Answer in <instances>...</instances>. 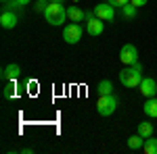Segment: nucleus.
<instances>
[{
  "instance_id": "obj_22",
  "label": "nucleus",
  "mask_w": 157,
  "mask_h": 154,
  "mask_svg": "<svg viewBox=\"0 0 157 154\" xmlns=\"http://www.w3.org/2000/svg\"><path fill=\"white\" fill-rule=\"evenodd\" d=\"M130 2H132L134 6H138V9H140V6H145V4L149 2V0H130Z\"/></svg>"
},
{
  "instance_id": "obj_25",
  "label": "nucleus",
  "mask_w": 157,
  "mask_h": 154,
  "mask_svg": "<svg viewBox=\"0 0 157 154\" xmlns=\"http://www.w3.org/2000/svg\"><path fill=\"white\" fill-rule=\"evenodd\" d=\"M42 2H50V0H42Z\"/></svg>"
},
{
  "instance_id": "obj_26",
  "label": "nucleus",
  "mask_w": 157,
  "mask_h": 154,
  "mask_svg": "<svg viewBox=\"0 0 157 154\" xmlns=\"http://www.w3.org/2000/svg\"><path fill=\"white\" fill-rule=\"evenodd\" d=\"M2 2H9V0H2Z\"/></svg>"
},
{
  "instance_id": "obj_23",
  "label": "nucleus",
  "mask_w": 157,
  "mask_h": 154,
  "mask_svg": "<svg viewBox=\"0 0 157 154\" xmlns=\"http://www.w3.org/2000/svg\"><path fill=\"white\" fill-rule=\"evenodd\" d=\"M17 2H19V4H21V6H27V4H29V2H32V0H17Z\"/></svg>"
},
{
  "instance_id": "obj_11",
  "label": "nucleus",
  "mask_w": 157,
  "mask_h": 154,
  "mask_svg": "<svg viewBox=\"0 0 157 154\" xmlns=\"http://www.w3.org/2000/svg\"><path fill=\"white\" fill-rule=\"evenodd\" d=\"M143 110H145L147 117L157 119V98H155V96H153V98H147V102H145V106H143Z\"/></svg>"
},
{
  "instance_id": "obj_7",
  "label": "nucleus",
  "mask_w": 157,
  "mask_h": 154,
  "mask_svg": "<svg viewBox=\"0 0 157 154\" xmlns=\"http://www.w3.org/2000/svg\"><path fill=\"white\" fill-rule=\"evenodd\" d=\"M140 94L145 96V98H153L157 96V81L153 77H143V81H140Z\"/></svg>"
},
{
  "instance_id": "obj_13",
  "label": "nucleus",
  "mask_w": 157,
  "mask_h": 154,
  "mask_svg": "<svg viewBox=\"0 0 157 154\" xmlns=\"http://www.w3.org/2000/svg\"><path fill=\"white\" fill-rule=\"evenodd\" d=\"M145 146V138L140 135V133H136V135H130L128 138V148L130 150H140Z\"/></svg>"
},
{
  "instance_id": "obj_17",
  "label": "nucleus",
  "mask_w": 157,
  "mask_h": 154,
  "mask_svg": "<svg viewBox=\"0 0 157 154\" xmlns=\"http://www.w3.org/2000/svg\"><path fill=\"white\" fill-rule=\"evenodd\" d=\"M136 11H138V6H134L132 2H128L126 6H121V13H124L126 19H134L136 17Z\"/></svg>"
},
{
  "instance_id": "obj_15",
  "label": "nucleus",
  "mask_w": 157,
  "mask_h": 154,
  "mask_svg": "<svg viewBox=\"0 0 157 154\" xmlns=\"http://www.w3.org/2000/svg\"><path fill=\"white\" fill-rule=\"evenodd\" d=\"M97 92L98 96H107V94H113V83L109 81V79H103V81L97 85Z\"/></svg>"
},
{
  "instance_id": "obj_24",
  "label": "nucleus",
  "mask_w": 157,
  "mask_h": 154,
  "mask_svg": "<svg viewBox=\"0 0 157 154\" xmlns=\"http://www.w3.org/2000/svg\"><path fill=\"white\" fill-rule=\"evenodd\" d=\"M50 2H63V0H50Z\"/></svg>"
},
{
  "instance_id": "obj_10",
  "label": "nucleus",
  "mask_w": 157,
  "mask_h": 154,
  "mask_svg": "<svg viewBox=\"0 0 157 154\" xmlns=\"http://www.w3.org/2000/svg\"><path fill=\"white\" fill-rule=\"evenodd\" d=\"M17 21H19V17H17L15 11H2V15H0V25L4 29H15Z\"/></svg>"
},
{
  "instance_id": "obj_20",
  "label": "nucleus",
  "mask_w": 157,
  "mask_h": 154,
  "mask_svg": "<svg viewBox=\"0 0 157 154\" xmlns=\"http://www.w3.org/2000/svg\"><path fill=\"white\" fill-rule=\"evenodd\" d=\"M46 4H48V2H42V0H38V2H36V6H34V9H36L38 13H44V11H46Z\"/></svg>"
},
{
  "instance_id": "obj_9",
  "label": "nucleus",
  "mask_w": 157,
  "mask_h": 154,
  "mask_svg": "<svg viewBox=\"0 0 157 154\" xmlns=\"http://www.w3.org/2000/svg\"><path fill=\"white\" fill-rule=\"evenodd\" d=\"M19 77H21V67L17 63H11L2 69V79L4 81H17Z\"/></svg>"
},
{
  "instance_id": "obj_5",
  "label": "nucleus",
  "mask_w": 157,
  "mask_h": 154,
  "mask_svg": "<svg viewBox=\"0 0 157 154\" xmlns=\"http://www.w3.org/2000/svg\"><path fill=\"white\" fill-rule=\"evenodd\" d=\"M120 60L124 65H134V63H138V50L134 44H124L120 50Z\"/></svg>"
},
{
  "instance_id": "obj_14",
  "label": "nucleus",
  "mask_w": 157,
  "mask_h": 154,
  "mask_svg": "<svg viewBox=\"0 0 157 154\" xmlns=\"http://www.w3.org/2000/svg\"><path fill=\"white\" fill-rule=\"evenodd\" d=\"M136 133H140L143 138H151L153 135V123H149V121H143V123H138V129H136Z\"/></svg>"
},
{
  "instance_id": "obj_21",
  "label": "nucleus",
  "mask_w": 157,
  "mask_h": 154,
  "mask_svg": "<svg viewBox=\"0 0 157 154\" xmlns=\"http://www.w3.org/2000/svg\"><path fill=\"white\" fill-rule=\"evenodd\" d=\"M109 4H113V6H126L130 0H107Z\"/></svg>"
},
{
  "instance_id": "obj_3",
  "label": "nucleus",
  "mask_w": 157,
  "mask_h": 154,
  "mask_svg": "<svg viewBox=\"0 0 157 154\" xmlns=\"http://www.w3.org/2000/svg\"><path fill=\"white\" fill-rule=\"evenodd\" d=\"M117 108V98L113 94H107V96H98V102H97V113L101 117H109L113 115Z\"/></svg>"
},
{
  "instance_id": "obj_6",
  "label": "nucleus",
  "mask_w": 157,
  "mask_h": 154,
  "mask_svg": "<svg viewBox=\"0 0 157 154\" xmlns=\"http://www.w3.org/2000/svg\"><path fill=\"white\" fill-rule=\"evenodd\" d=\"M94 15H97L98 19H103L105 23H107V21H113V17H115V6L109 4V2L97 4V6H94Z\"/></svg>"
},
{
  "instance_id": "obj_16",
  "label": "nucleus",
  "mask_w": 157,
  "mask_h": 154,
  "mask_svg": "<svg viewBox=\"0 0 157 154\" xmlns=\"http://www.w3.org/2000/svg\"><path fill=\"white\" fill-rule=\"evenodd\" d=\"M143 150H145L147 154H157V138H153V135H151V138H147Z\"/></svg>"
},
{
  "instance_id": "obj_1",
  "label": "nucleus",
  "mask_w": 157,
  "mask_h": 154,
  "mask_svg": "<svg viewBox=\"0 0 157 154\" xmlns=\"http://www.w3.org/2000/svg\"><path fill=\"white\" fill-rule=\"evenodd\" d=\"M120 81L124 88H138L143 81V65L140 63L126 65V69L120 71Z\"/></svg>"
},
{
  "instance_id": "obj_18",
  "label": "nucleus",
  "mask_w": 157,
  "mask_h": 154,
  "mask_svg": "<svg viewBox=\"0 0 157 154\" xmlns=\"http://www.w3.org/2000/svg\"><path fill=\"white\" fill-rule=\"evenodd\" d=\"M21 9H23V6H21V4H19V2H17V0H9V2H2V11H21Z\"/></svg>"
},
{
  "instance_id": "obj_4",
  "label": "nucleus",
  "mask_w": 157,
  "mask_h": 154,
  "mask_svg": "<svg viewBox=\"0 0 157 154\" xmlns=\"http://www.w3.org/2000/svg\"><path fill=\"white\" fill-rule=\"evenodd\" d=\"M82 34H84L82 25L73 21V23L65 25V29H63V40H65L67 44H78V42L82 40Z\"/></svg>"
},
{
  "instance_id": "obj_2",
  "label": "nucleus",
  "mask_w": 157,
  "mask_h": 154,
  "mask_svg": "<svg viewBox=\"0 0 157 154\" xmlns=\"http://www.w3.org/2000/svg\"><path fill=\"white\" fill-rule=\"evenodd\" d=\"M44 17H46V23L50 25H63L67 17V9L63 6V2H48L46 4V11H44Z\"/></svg>"
},
{
  "instance_id": "obj_19",
  "label": "nucleus",
  "mask_w": 157,
  "mask_h": 154,
  "mask_svg": "<svg viewBox=\"0 0 157 154\" xmlns=\"http://www.w3.org/2000/svg\"><path fill=\"white\" fill-rule=\"evenodd\" d=\"M15 90H17L15 81H6V85H4V98H6V100H11L13 96H15Z\"/></svg>"
},
{
  "instance_id": "obj_8",
  "label": "nucleus",
  "mask_w": 157,
  "mask_h": 154,
  "mask_svg": "<svg viewBox=\"0 0 157 154\" xmlns=\"http://www.w3.org/2000/svg\"><path fill=\"white\" fill-rule=\"evenodd\" d=\"M103 29H105V21H103V19H98L97 15H94V17H90V19H86V31H88L90 36H101V34H103Z\"/></svg>"
},
{
  "instance_id": "obj_12",
  "label": "nucleus",
  "mask_w": 157,
  "mask_h": 154,
  "mask_svg": "<svg viewBox=\"0 0 157 154\" xmlns=\"http://www.w3.org/2000/svg\"><path fill=\"white\" fill-rule=\"evenodd\" d=\"M67 17L75 21V23H80V21H84L86 19V13L80 9V6H67Z\"/></svg>"
}]
</instances>
